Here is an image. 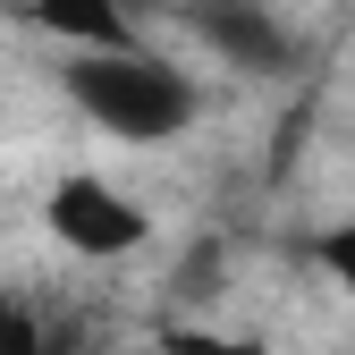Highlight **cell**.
Instances as JSON below:
<instances>
[{
    "mask_svg": "<svg viewBox=\"0 0 355 355\" xmlns=\"http://www.w3.org/2000/svg\"><path fill=\"white\" fill-rule=\"evenodd\" d=\"M187 26H195L229 68H254V76H288V68H296L288 34H279V17L262 9V0H187Z\"/></svg>",
    "mask_w": 355,
    "mask_h": 355,
    "instance_id": "3",
    "label": "cell"
},
{
    "mask_svg": "<svg viewBox=\"0 0 355 355\" xmlns=\"http://www.w3.org/2000/svg\"><path fill=\"white\" fill-rule=\"evenodd\" d=\"M68 102L127 144H161L195 119V85L153 51H85L68 60Z\"/></svg>",
    "mask_w": 355,
    "mask_h": 355,
    "instance_id": "1",
    "label": "cell"
},
{
    "mask_svg": "<svg viewBox=\"0 0 355 355\" xmlns=\"http://www.w3.org/2000/svg\"><path fill=\"white\" fill-rule=\"evenodd\" d=\"M169 355H262L245 338H211V330H169Z\"/></svg>",
    "mask_w": 355,
    "mask_h": 355,
    "instance_id": "5",
    "label": "cell"
},
{
    "mask_svg": "<svg viewBox=\"0 0 355 355\" xmlns=\"http://www.w3.org/2000/svg\"><path fill=\"white\" fill-rule=\"evenodd\" d=\"M42 220H51V237H60L68 254H94V262H110V254H136V245H144V211L127 203L110 178H85V169L51 187Z\"/></svg>",
    "mask_w": 355,
    "mask_h": 355,
    "instance_id": "2",
    "label": "cell"
},
{
    "mask_svg": "<svg viewBox=\"0 0 355 355\" xmlns=\"http://www.w3.org/2000/svg\"><path fill=\"white\" fill-rule=\"evenodd\" d=\"M34 17L85 42V51H136V17H127V0H34Z\"/></svg>",
    "mask_w": 355,
    "mask_h": 355,
    "instance_id": "4",
    "label": "cell"
},
{
    "mask_svg": "<svg viewBox=\"0 0 355 355\" xmlns=\"http://www.w3.org/2000/svg\"><path fill=\"white\" fill-rule=\"evenodd\" d=\"M322 262L338 271V288L355 296V220H347V229H330V237H322Z\"/></svg>",
    "mask_w": 355,
    "mask_h": 355,
    "instance_id": "6",
    "label": "cell"
},
{
    "mask_svg": "<svg viewBox=\"0 0 355 355\" xmlns=\"http://www.w3.org/2000/svg\"><path fill=\"white\" fill-rule=\"evenodd\" d=\"M0 355H42V330L26 313H0Z\"/></svg>",
    "mask_w": 355,
    "mask_h": 355,
    "instance_id": "7",
    "label": "cell"
}]
</instances>
